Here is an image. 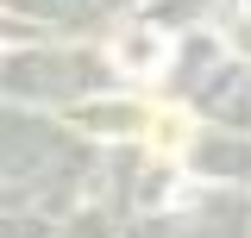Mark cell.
<instances>
[{"mask_svg": "<svg viewBox=\"0 0 251 238\" xmlns=\"http://www.w3.org/2000/svg\"><path fill=\"white\" fill-rule=\"evenodd\" d=\"M151 144L163 150V157H176V150L188 144V113H176V107H163V113H151Z\"/></svg>", "mask_w": 251, "mask_h": 238, "instance_id": "cell-1", "label": "cell"}, {"mask_svg": "<svg viewBox=\"0 0 251 238\" xmlns=\"http://www.w3.org/2000/svg\"><path fill=\"white\" fill-rule=\"evenodd\" d=\"M120 57H126V63H157V57H163V38H151V44L138 38V44H126Z\"/></svg>", "mask_w": 251, "mask_h": 238, "instance_id": "cell-2", "label": "cell"}]
</instances>
